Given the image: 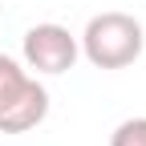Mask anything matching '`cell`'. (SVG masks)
Instances as JSON below:
<instances>
[{
	"label": "cell",
	"mask_w": 146,
	"mask_h": 146,
	"mask_svg": "<svg viewBox=\"0 0 146 146\" xmlns=\"http://www.w3.org/2000/svg\"><path fill=\"white\" fill-rule=\"evenodd\" d=\"M142 25L130 12H98L81 33V53L98 69H126L142 57Z\"/></svg>",
	"instance_id": "6da1fadb"
},
{
	"label": "cell",
	"mask_w": 146,
	"mask_h": 146,
	"mask_svg": "<svg viewBox=\"0 0 146 146\" xmlns=\"http://www.w3.org/2000/svg\"><path fill=\"white\" fill-rule=\"evenodd\" d=\"M77 36H73L65 25H33L25 33V65L36 69V73H65L73 69V61H77Z\"/></svg>",
	"instance_id": "7a4b0ae2"
},
{
	"label": "cell",
	"mask_w": 146,
	"mask_h": 146,
	"mask_svg": "<svg viewBox=\"0 0 146 146\" xmlns=\"http://www.w3.org/2000/svg\"><path fill=\"white\" fill-rule=\"evenodd\" d=\"M45 118H49V89L36 77H29L21 85V94L0 110V130L4 134H25V130H36Z\"/></svg>",
	"instance_id": "3957f363"
},
{
	"label": "cell",
	"mask_w": 146,
	"mask_h": 146,
	"mask_svg": "<svg viewBox=\"0 0 146 146\" xmlns=\"http://www.w3.org/2000/svg\"><path fill=\"white\" fill-rule=\"evenodd\" d=\"M29 81V73L16 65L12 57H4V53H0V110H4L16 94H21V85Z\"/></svg>",
	"instance_id": "277c9868"
},
{
	"label": "cell",
	"mask_w": 146,
	"mask_h": 146,
	"mask_svg": "<svg viewBox=\"0 0 146 146\" xmlns=\"http://www.w3.org/2000/svg\"><path fill=\"white\" fill-rule=\"evenodd\" d=\"M110 146H146V118H126L110 134Z\"/></svg>",
	"instance_id": "5b68a950"
}]
</instances>
